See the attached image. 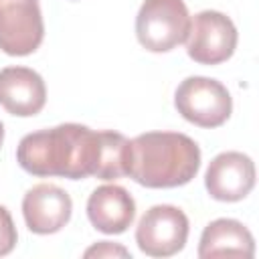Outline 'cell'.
I'll return each mask as SVG.
<instances>
[{
	"mask_svg": "<svg viewBox=\"0 0 259 259\" xmlns=\"http://www.w3.org/2000/svg\"><path fill=\"white\" fill-rule=\"evenodd\" d=\"M16 162L40 178L117 180L127 176L130 140L113 130L95 132L81 123H61L26 134L16 148Z\"/></svg>",
	"mask_w": 259,
	"mask_h": 259,
	"instance_id": "obj_1",
	"label": "cell"
},
{
	"mask_svg": "<svg viewBox=\"0 0 259 259\" xmlns=\"http://www.w3.org/2000/svg\"><path fill=\"white\" fill-rule=\"evenodd\" d=\"M200 168L198 144L180 132H146L130 140L127 176L146 188L188 184Z\"/></svg>",
	"mask_w": 259,
	"mask_h": 259,
	"instance_id": "obj_2",
	"label": "cell"
},
{
	"mask_svg": "<svg viewBox=\"0 0 259 259\" xmlns=\"http://www.w3.org/2000/svg\"><path fill=\"white\" fill-rule=\"evenodd\" d=\"M190 14L184 0H144L136 16V36L150 53H168L186 42Z\"/></svg>",
	"mask_w": 259,
	"mask_h": 259,
	"instance_id": "obj_3",
	"label": "cell"
},
{
	"mask_svg": "<svg viewBox=\"0 0 259 259\" xmlns=\"http://www.w3.org/2000/svg\"><path fill=\"white\" fill-rule=\"evenodd\" d=\"M178 113L198 127H219L233 111V99L227 87L210 77H186L174 93Z\"/></svg>",
	"mask_w": 259,
	"mask_h": 259,
	"instance_id": "obj_4",
	"label": "cell"
},
{
	"mask_svg": "<svg viewBox=\"0 0 259 259\" xmlns=\"http://www.w3.org/2000/svg\"><path fill=\"white\" fill-rule=\"evenodd\" d=\"M188 217L172 204H156L144 212L136 227V243L150 257H172L184 249Z\"/></svg>",
	"mask_w": 259,
	"mask_h": 259,
	"instance_id": "obj_5",
	"label": "cell"
},
{
	"mask_svg": "<svg viewBox=\"0 0 259 259\" xmlns=\"http://www.w3.org/2000/svg\"><path fill=\"white\" fill-rule=\"evenodd\" d=\"M237 38V28L227 14L219 10H202L190 18L186 53L194 63L219 65L233 57Z\"/></svg>",
	"mask_w": 259,
	"mask_h": 259,
	"instance_id": "obj_6",
	"label": "cell"
},
{
	"mask_svg": "<svg viewBox=\"0 0 259 259\" xmlns=\"http://www.w3.org/2000/svg\"><path fill=\"white\" fill-rule=\"evenodd\" d=\"M45 38L38 0H0V51L10 57L34 53Z\"/></svg>",
	"mask_w": 259,
	"mask_h": 259,
	"instance_id": "obj_7",
	"label": "cell"
},
{
	"mask_svg": "<svg viewBox=\"0 0 259 259\" xmlns=\"http://www.w3.org/2000/svg\"><path fill=\"white\" fill-rule=\"evenodd\" d=\"M204 186L214 200H243L255 186V164L243 152H223L210 160Z\"/></svg>",
	"mask_w": 259,
	"mask_h": 259,
	"instance_id": "obj_8",
	"label": "cell"
},
{
	"mask_svg": "<svg viewBox=\"0 0 259 259\" xmlns=\"http://www.w3.org/2000/svg\"><path fill=\"white\" fill-rule=\"evenodd\" d=\"M73 212V200L57 184H36L22 198V217L28 231L36 235H53L59 233L69 221Z\"/></svg>",
	"mask_w": 259,
	"mask_h": 259,
	"instance_id": "obj_9",
	"label": "cell"
},
{
	"mask_svg": "<svg viewBox=\"0 0 259 259\" xmlns=\"http://www.w3.org/2000/svg\"><path fill=\"white\" fill-rule=\"evenodd\" d=\"M47 103L42 77L28 67H4L0 71V105L18 117L36 115Z\"/></svg>",
	"mask_w": 259,
	"mask_h": 259,
	"instance_id": "obj_10",
	"label": "cell"
},
{
	"mask_svg": "<svg viewBox=\"0 0 259 259\" xmlns=\"http://www.w3.org/2000/svg\"><path fill=\"white\" fill-rule=\"evenodd\" d=\"M87 217L97 231L119 235L125 233L136 219V200L123 186L103 184L89 194Z\"/></svg>",
	"mask_w": 259,
	"mask_h": 259,
	"instance_id": "obj_11",
	"label": "cell"
},
{
	"mask_svg": "<svg viewBox=\"0 0 259 259\" xmlns=\"http://www.w3.org/2000/svg\"><path fill=\"white\" fill-rule=\"evenodd\" d=\"M225 255H237V257L255 255V241L251 231L235 219H217L208 223L200 235V243H198L200 259L225 257Z\"/></svg>",
	"mask_w": 259,
	"mask_h": 259,
	"instance_id": "obj_12",
	"label": "cell"
},
{
	"mask_svg": "<svg viewBox=\"0 0 259 259\" xmlns=\"http://www.w3.org/2000/svg\"><path fill=\"white\" fill-rule=\"evenodd\" d=\"M16 239H18V235H16V227L12 223V217L6 210V206L0 204V257L8 255L14 249Z\"/></svg>",
	"mask_w": 259,
	"mask_h": 259,
	"instance_id": "obj_13",
	"label": "cell"
},
{
	"mask_svg": "<svg viewBox=\"0 0 259 259\" xmlns=\"http://www.w3.org/2000/svg\"><path fill=\"white\" fill-rule=\"evenodd\" d=\"M83 255L85 257H130V251L121 245H113L109 241H99L97 245L89 247Z\"/></svg>",
	"mask_w": 259,
	"mask_h": 259,
	"instance_id": "obj_14",
	"label": "cell"
},
{
	"mask_svg": "<svg viewBox=\"0 0 259 259\" xmlns=\"http://www.w3.org/2000/svg\"><path fill=\"white\" fill-rule=\"evenodd\" d=\"M2 142H4V125L0 121V148H2Z\"/></svg>",
	"mask_w": 259,
	"mask_h": 259,
	"instance_id": "obj_15",
	"label": "cell"
}]
</instances>
